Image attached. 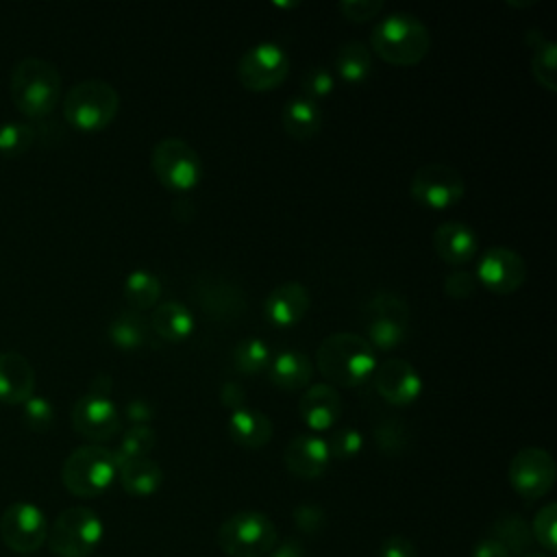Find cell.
I'll return each mask as SVG.
<instances>
[{
	"label": "cell",
	"instance_id": "6da1fadb",
	"mask_svg": "<svg viewBox=\"0 0 557 557\" xmlns=\"http://www.w3.org/2000/svg\"><path fill=\"white\" fill-rule=\"evenodd\" d=\"M376 363V350L366 337L348 331L326 335L315 350V366L333 387H359L368 383Z\"/></svg>",
	"mask_w": 557,
	"mask_h": 557
},
{
	"label": "cell",
	"instance_id": "7a4b0ae2",
	"mask_svg": "<svg viewBox=\"0 0 557 557\" xmlns=\"http://www.w3.org/2000/svg\"><path fill=\"white\" fill-rule=\"evenodd\" d=\"M370 48L389 65H418L431 50L429 28L413 13L396 11L376 22L370 33Z\"/></svg>",
	"mask_w": 557,
	"mask_h": 557
},
{
	"label": "cell",
	"instance_id": "3957f363",
	"mask_svg": "<svg viewBox=\"0 0 557 557\" xmlns=\"http://www.w3.org/2000/svg\"><path fill=\"white\" fill-rule=\"evenodd\" d=\"M9 96L15 109L30 120L50 115L61 98V74L57 65L39 57L22 59L11 72Z\"/></svg>",
	"mask_w": 557,
	"mask_h": 557
},
{
	"label": "cell",
	"instance_id": "277c9868",
	"mask_svg": "<svg viewBox=\"0 0 557 557\" xmlns=\"http://www.w3.org/2000/svg\"><path fill=\"white\" fill-rule=\"evenodd\" d=\"M117 479V461L111 448L85 444L74 448L61 468L63 487L78 498H96Z\"/></svg>",
	"mask_w": 557,
	"mask_h": 557
},
{
	"label": "cell",
	"instance_id": "5b68a950",
	"mask_svg": "<svg viewBox=\"0 0 557 557\" xmlns=\"http://www.w3.org/2000/svg\"><path fill=\"white\" fill-rule=\"evenodd\" d=\"M120 109L117 89L100 78L76 83L63 98V117L70 126L96 133L107 128Z\"/></svg>",
	"mask_w": 557,
	"mask_h": 557
},
{
	"label": "cell",
	"instance_id": "8992f818",
	"mask_svg": "<svg viewBox=\"0 0 557 557\" xmlns=\"http://www.w3.org/2000/svg\"><path fill=\"white\" fill-rule=\"evenodd\" d=\"M218 546L228 557H265L278 540L274 522L255 509L237 511L218 527Z\"/></svg>",
	"mask_w": 557,
	"mask_h": 557
},
{
	"label": "cell",
	"instance_id": "52a82bcc",
	"mask_svg": "<svg viewBox=\"0 0 557 557\" xmlns=\"http://www.w3.org/2000/svg\"><path fill=\"white\" fill-rule=\"evenodd\" d=\"M150 168L157 181L174 194L191 191L202 178V159L181 137H163L152 146Z\"/></svg>",
	"mask_w": 557,
	"mask_h": 557
},
{
	"label": "cell",
	"instance_id": "ba28073f",
	"mask_svg": "<svg viewBox=\"0 0 557 557\" xmlns=\"http://www.w3.org/2000/svg\"><path fill=\"white\" fill-rule=\"evenodd\" d=\"M104 533L102 520L89 507L63 509L48 529V546L57 557H89Z\"/></svg>",
	"mask_w": 557,
	"mask_h": 557
},
{
	"label": "cell",
	"instance_id": "9c48e42d",
	"mask_svg": "<svg viewBox=\"0 0 557 557\" xmlns=\"http://www.w3.org/2000/svg\"><path fill=\"white\" fill-rule=\"evenodd\" d=\"M366 342L381 352L398 348L409 331V305L398 294L381 292L363 307Z\"/></svg>",
	"mask_w": 557,
	"mask_h": 557
},
{
	"label": "cell",
	"instance_id": "30bf717a",
	"mask_svg": "<svg viewBox=\"0 0 557 557\" xmlns=\"http://www.w3.org/2000/svg\"><path fill=\"white\" fill-rule=\"evenodd\" d=\"M466 191V181L461 172L446 163L420 165L409 183L411 198L431 211H446L455 207Z\"/></svg>",
	"mask_w": 557,
	"mask_h": 557
},
{
	"label": "cell",
	"instance_id": "8fae6325",
	"mask_svg": "<svg viewBox=\"0 0 557 557\" xmlns=\"http://www.w3.org/2000/svg\"><path fill=\"white\" fill-rule=\"evenodd\" d=\"M289 76V57L274 41L248 48L237 63V78L248 91H272Z\"/></svg>",
	"mask_w": 557,
	"mask_h": 557
},
{
	"label": "cell",
	"instance_id": "7c38bea8",
	"mask_svg": "<svg viewBox=\"0 0 557 557\" xmlns=\"http://www.w3.org/2000/svg\"><path fill=\"white\" fill-rule=\"evenodd\" d=\"M555 459L546 448H520L509 461V483L513 492L524 500H537L546 496L555 485Z\"/></svg>",
	"mask_w": 557,
	"mask_h": 557
},
{
	"label": "cell",
	"instance_id": "4fadbf2b",
	"mask_svg": "<svg viewBox=\"0 0 557 557\" xmlns=\"http://www.w3.org/2000/svg\"><path fill=\"white\" fill-rule=\"evenodd\" d=\"M0 537L7 548L28 555L46 542L48 520L44 511L33 503H11L0 518Z\"/></svg>",
	"mask_w": 557,
	"mask_h": 557
},
{
	"label": "cell",
	"instance_id": "5bb4252c",
	"mask_svg": "<svg viewBox=\"0 0 557 557\" xmlns=\"http://www.w3.org/2000/svg\"><path fill=\"white\" fill-rule=\"evenodd\" d=\"M474 278L487 292L507 296L524 285L527 263L516 250L505 246H492L481 255Z\"/></svg>",
	"mask_w": 557,
	"mask_h": 557
},
{
	"label": "cell",
	"instance_id": "9a60e30c",
	"mask_svg": "<svg viewBox=\"0 0 557 557\" xmlns=\"http://www.w3.org/2000/svg\"><path fill=\"white\" fill-rule=\"evenodd\" d=\"M194 298L202 313L215 322H233L248 309L246 292L231 278L205 274L194 281Z\"/></svg>",
	"mask_w": 557,
	"mask_h": 557
},
{
	"label": "cell",
	"instance_id": "2e32d148",
	"mask_svg": "<svg viewBox=\"0 0 557 557\" xmlns=\"http://www.w3.org/2000/svg\"><path fill=\"white\" fill-rule=\"evenodd\" d=\"M72 426L94 444L107 442L120 431V411L111 398L87 392L72 407Z\"/></svg>",
	"mask_w": 557,
	"mask_h": 557
},
{
	"label": "cell",
	"instance_id": "e0dca14e",
	"mask_svg": "<svg viewBox=\"0 0 557 557\" xmlns=\"http://www.w3.org/2000/svg\"><path fill=\"white\" fill-rule=\"evenodd\" d=\"M372 381L376 394L396 407H407L422 394V379L407 359H385L376 363Z\"/></svg>",
	"mask_w": 557,
	"mask_h": 557
},
{
	"label": "cell",
	"instance_id": "ac0fdd59",
	"mask_svg": "<svg viewBox=\"0 0 557 557\" xmlns=\"http://www.w3.org/2000/svg\"><path fill=\"white\" fill-rule=\"evenodd\" d=\"M309 289L298 281H285L276 285L263 300V315L276 329L296 326L309 311Z\"/></svg>",
	"mask_w": 557,
	"mask_h": 557
},
{
	"label": "cell",
	"instance_id": "d6986e66",
	"mask_svg": "<svg viewBox=\"0 0 557 557\" xmlns=\"http://www.w3.org/2000/svg\"><path fill=\"white\" fill-rule=\"evenodd\" d=\"M342 396L329 383L309 385L298 400V413L305 426L313 431V435L331 431L342 418Z\"/></svg>",
	"mask_w": 557,
	"mask_h": 557
},
{
	"label": "cell",
	"instance_id": "ffe728a7",
	"mask_svg": "<svg viewBox=\"0 0 557 557\" xmlns=\"http://www.w3.org/2000/svg\"><path fill=\"white\" fill-rule=\"evenodd\" d=\"M283 461L294 476L313 481L326 472L331 461L326 440L313 433H300L287 442Z\"/></svg>",
	"mask_w": 557,
	"mask_h": 557
},
{
	"label": "cell",
	"instance_id": "44dd1931",
	"mask_svg": "<svg viewBox=\"0 0 557 557\" xmlns=\"http://www.w3.org/2000/svg\"><path fill=\"white\" fill-rule=\"evenodd\" d=\"M433 250L448 265H466L474 259L479 239L466 222L448 220L433 231Z\"/></svg>",
	"mask_w": 557,
	"mask_h": 557
},
{
	"label": "cell",
	"instance_id": "7402d4cb",
	"mask_svg": "<svg viewBox=\"0 0 557 557\" xmlns=\"http://www.w3.org/2000/svg\"><path fill=\"white\" fill-rule=\"evenodd\" d=\"M35 396V370L30 361L15 352H0V400L9 405H24Z\"/></svg>",
	"mask_w": 557,
	"mask_h": 557
},
{
	"label": "cell",
	"instance_id": "603a6c76",
	"mask_svg": "<svg viewBox=\"0 0 557 557\" xmlns=\"http://www.w3.org/2000/svg\"><path fill=\"white\" fill-rule=\"evenodd\" d=\"M226 431L237 446L257 450V448H263L272 440L274 424L268 418V413L252 409V407H242V409L231 411Z\"/></svg>",
	"mask_w": 557,
	"mask_h": 557
},
{
	"label": "cell",
	"instance_id": "cb8c5ba5",
	"mask_svg": "<svg viewBox=\"0 0 557 557\" xmlns=\"http://www.w3.org/2000/svg\"><path fill=\"white\" fill-rule=\"evenodd\" d=\"M268 379L287 392H300L311 385L313 379V363L300 350H281L272 355L268 366Z\"/></svg>",
	"mask_w": 557,
	"mask_h": 557
},
{
	"label": "cell",
	"instance_id": "d4e9b609",
	"mask_svg": "<svg viewBox=\"0 0 557 557\" xmlns=\"http://www.w3.org/2000/svg\"><path fill=\"white\" fill-rule=\"evenodd\" d=\"M117 479L122 490L128 496L135 498H146L159 492L163 483V470L157 461L150 457H139V459H128L117 466Z\"/></svg>",
	"mask_w": 557,
	"mask_h": 557
},
{
	"label": "cell",
	"instance_id": "484cf974",
	"mask_svg": "<svg viewBox=\"0 0 557 557\" xmlns=\"http://www.w3.org/2000/svg\"><path fill=\"white\" fill-rule=\"evenodd\" d=\"M150 331L165 342H183L194 333L196 320L191 311L176 300L159 302L150 313Z\"/></svg>",
	"mask_w": 557,
	"mask_h": 557
},
{
	"label": "cell",
	"instance_id": "4316f807",
	"mask_svg": "<svg viewBox=\"0 0 557 557\" xmlns=\"http://www.w3.org/2000/svg\"><path fill=\"white\" fill-rule=\"evenodd\" d=\"M281 122H283L285 133L292 139L309 141L322 128V111H320L318 102H313L305 96H296V98H289L285 102L283 113H281Z\"/></svg>",
	"mask_w": 557,
	"mask_h": 557
},
{
	"label": "cell",
	"instance_id": "83f0119b",
	"mask_svg": "<svg viewBox=\"0 0 557 557\" xmlns=\"http://www.w3.org/2000/svg\"><path fill=\"white\" fill-rule=\"evenodd\" d=\"M150 324H148V318H144L141 313L137 311H122L117 313L111 324H109V339L111 344L117 348V350H124V352H133V350H139L148 344V337H150Z\"/></svg>",
	"mask_w": 557,
	"mask_h": 557
},
{
	"label": "cell",
	"instance_id": "f1b7e54d",
	"mask_svg": "<svg viewBox=\"0 0 557 557\" xmlns=\"http://www.w3.org/2000/svg\"><path fill=\"white\" fill-rule=\"evenodd\" d=\"M527 44L531 46V72L535 81L548 89H557V44L548 39L542 30H529L527 33Z\"/></svg>",
	"mask_w": 557,
	"mask_h": 557
},
{
	"label": "cell",
	"instance_id": "f546056e",
	"mask_svg": "<svg viewBox=\"0 0 557 557\" xmlns=\"http://www.w3.org/2000/svg\"><path fill=\"white\" fill-rule=\"evenodd\" d=\"M492 540H496L509 555H520L531 548L533 544V533H531V524L520 516V513H503L494 520L490 535Z\"/></svg>",
	"mask_w": 557,
	"mask_h": 557
},
{
	"label": "cell",
	"instance_id": "4dcf8cb0",
	"mask_svg": "<svg viewBox=\"0 0 557 557\" xmlns=\"http://www.w3.org/2000/svg\"><path fill=\"white\" fill-rule=\"evenodd\" d=\"M372 70V52L363 41H346L335 52V74L350 85H359Z\"/></svg>",
	"mask_w": 557,
	"mask_h": 557
},
{
	"label": "cell",
	"instance_id": "1f68e13d",
	"mask_svg": "<svg viewBox=\"0 0 557 557\" xmlns=\"http://www.w3.org/2000/svg\"><path fill=\"white\" fill-rule=\"evenodd\" d=\"M124 300L131 307V311H148L159 305L161 298V281L150 270H133L124 278Z\"/></svg>",
	"mask_w": 557,
	"mask_h": 557
},
{
	"label": "cell",
	"instance_id": "d6a6232c",
	"mask_svg": "<svg viewBox=\"0 0 557 557\" xmlns=\"http://www.w3.org/2000/svg\"><path fill=\"white\" fill-rule=\"evenodd\" d=\"M270 359H272V350L261 337H246V339L237 342L233 348L235 370L242 374H248V376L268 370Z\"/></svg>",
	"mask_w": 557,
	"mask_h": 557
},
{
	"label": "cell",
	"instance_id": "836d02e7",
	"mask_svg": "<svg viewBox=\"0 0 557 557\" xmlns=\"http://www.w3.org/2000/svg\"><path fill=\"white\" fill-rule=\"evenodd\" d=\"M376 448L387 455V457H396L403 455L409 446V431L407 426L396 418V416H385L381 418L374 429H372Z\"/></svg>",
	"mask_w": 557,
	"mask_h": 557
},
{
	"label": "cell",
	"instance_id": "e575fe53",
	"mask_svg": "<svg viewBox=\"0 0 557 557\" xmlns=\"http://www.w3.org/2000/svg\"><path fill=\"white\" fill-rule=\"evenodd\" d=\"M154 444H157V433L152 426H131L122 435L117 448L113 450L117 466L128 459L148 457V453L154 448Z\"/></svg>",
	"mask_w": 557,
	"mask_h": 557
},
{
	"label": "cell",
	"instance_id": "d590c367",
	"mask_svg": "<svg viewBox=\"0 0 557 557\" xmlns=\"http://www.w3.org/2000/svg\"><path fill=\"white\" fill-rule=\"evenodd\" d=\"M35 141V131L22 122H7L0 126V154L2 157H20Z\"/></svg>",
	"mask_w": 557,
	"mask_h": 557
},
{
	"label": "cell",
	"instance_id": "8d00e7d4",
	"mask_svg": "<svg viewBox=\"0 0 557 557\" xmlns=\"http://www.w3.org/2000/svg\"><path fill=\"white\" fill-rule=\"evenodd\" d=\"M531 533H533V542H537L546 553L553 555L557 550V505L555 503H546L544 507H540V511L531 522Z\"/></svg>",
	"mask_w": 557,
	"mask_h": 557
},
{
	"label": "cell",
	"instance_id": "74e56055",
	"mask_svg": "<svg viewBox=\"0 0 557 557\" xmlns=\"http://www.w3.org/2000/svg\"><path fill=\"white\" fill-rule=\"evenodd\" d=\"M326 448L333 459H352L363 448V435L355 426H342L331 431L326 437Z\"/></svg>",
	"mask_w": 557,
	"mask_h": 557
},
{
	"label": "cell",
	"instance_id": "f35d334b",
	"mask_svg": "<svg viewBox=\"0 0 557 557\" xmlns=\"http://www.w3.org/2000/svg\"><path fill=\"white\" fill-rule=\"evenodd\" d=\"M300 87H302V96L315 102L318 98H326L329 94H333V89H335V76H333V72H331L329 67L315 65V67H309V70L302 74Z\"/></svg>",
	"mask_w": 557,
	"mask_h": 557
},
{
	"label": "cell",
	"instance_id": "ab89813d",
	"mask_svg": "<svg viewBox=\"0 0 557 557\" xmlns=\"http://www.w3.org/2000/svg\"><path fill=\"white\" fill-rule=\"evenodd\" d=\"M24 422L33 431H48L54 422V407L44 396H30L24 403Z\"/></svg>",
	"mask_w": 557,
	"mask_h": 557
},
{
	"label": "cell",
	"instance_id": "60d3db41",
	"mask_svg": "<svg viewBox=\"0 0 557 557\" xmlns=\"http://www.w3.org/2000/svg\"><path fill=\"white\" fill-rule=\"evenodd\" d=\"M337 9L350 22H368L383 11V0H342Z\"/></svg>",
	"mask_w": 557,
	"mask_h": 557
},
{
	"label": "cell",
	"instance_id": "b9f144b4",
	"mask_svg": "<svg viewBox=\"0 0 557 557\" xmlns=\"http://www.w3.org/2000/svg\"><path fill=\"white\" fill-rule=\"evenodd\" d=\"M476 278L474 274L466 272V270H459V272H450L446 278H444V292L446 296L455 298V300H466V298H472L476 294Z\"/></svg>",
	"mask_w": 557,
	"mask_h": 557
},
{
	"label": "cell",
	"instance_id": "7bdbcfd3",
	"mask_svg": "<svg viewBox=\"0 0 557 557\" xmlns=\"http://www.w3.org/2000/svg\"><path fill=\"white\" fill-rule=\"evenodd\" d=\"M294 522L305 533H318L324 527V522H326V513L315 503H300L294 509Z\"/></svg>",
	"mask_w": 557,
	"mask_h": 557
},
{
	"label": "cell",
	"instance_id": "ee69618b",
	"mask_svg": "<svg viewBox=\"0 0 557 557\" xmlns=\"http://www.w3.org/2000/svg\"><path fill=\"white\" fill-rule=\"evenodd\" d=\"M124 416L133 426H150L154 420V407L146 398H131L124 407Z\"/></svg>",
	"mask_w": 557,
	"mask_h": 557
},
{
	"label": "cell",
	"instance_id": "f6af8a7d",
	"mask_svg": "<svg viewBox=\"0 0 557 557\" xmlns=\"http://www.w3.org/2000/svg\"><path fill=\"white\" fill-rule=\"evenodd\" d=\"M379 557H418V550L407 537L389 535L381 542Z\"/></svg>",
	"mask_w": 557,
	"mask_h": 557
},
{
	"label": "cell",
	"instance_id": "bcb514c9",
	"mask_svg": "<svg viewBox=\"0 0 557 557\" xmlns=\"http://www.w3.org/2000/svg\"><path fill=\"white\" fill-rule=\"evenodd\" d=\"M220 403L231 411L242 409L246 407V389L237 381H226L220 387Z\"/></svg>",
	"mask_w": 557,
	"mask_h": 557
},
{
	"label": "cell",
	"instance_id": "7dc6e473",
	"mask_svg": "<svg viewBox=\"0 0 557 557\" xmlns=\"http://www.w3.org/2000/svg\"><path fill=\"white\" fill-rule=\"evenodd\" d=\"M265 557H305V548L300 540L289 537V540H283L278 546H274Z\"/></svg>",
	"mask_w": 557,
	"mask_h": 557
},
{
	"label": "cell",
	"instance_id": "c3c4849f",
	"mask_svg": "<svg viewBox=\"0 0 557 557\" xmlns=\"http://www.w3.org/2000/svg\"><path fill=\"white\" fill-rule=\"evenodd\" d=\"M470 557H511L496 540L492 537H485L481 540L474 548H472V555Z\"/></svg>",
	"mask_w": 557,
	"mask_h": 557
},
{
	"label": "cell",
	"instance_id": "681fc988",
	"mask_svg": "<svg viewBox=\"0 0 557 557\" xmlns=\"http://www.w3.org/2000/svg\"><path fill=\"white\" fill-rule=\"evenodd\" d=\"M111 387H113V385H111V376H109V374H98V376L91 381L89 394L111 398Z\"/></svg>",
	"mask_w": 557,
	"mask_h": 557
},
{
	"label": "cell",
	"instance_id": "f907efd6",
	"mask_svg": "<svg viewBox=\"0 0 557 557\" xmlns=\"http://www.w3.org/2000/svg\"><path fill=\"white\" fill-rule=\"evenodd\" d=\"M522 557H548V555H542V553H527V555H522Z\"/></svg>",
	"mask_w": 557,
	"mask_h": 557
}]
</instances>
